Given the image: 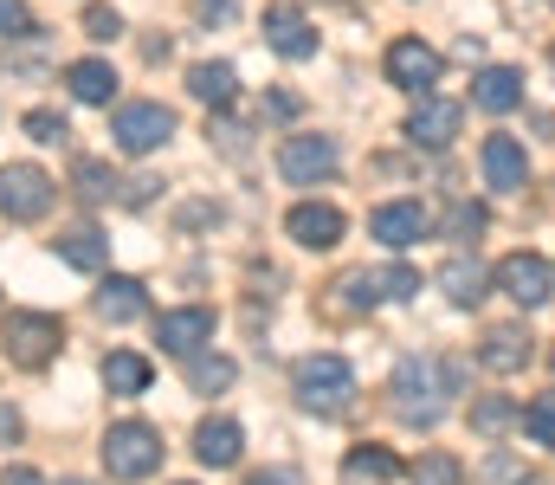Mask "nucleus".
Listing matches in <instances>:
<instances>
[{
    "mask_svg": "<svg viewBox=\"0 0 555 485\" xmlns=\"http://www.w3.org/2000/svg\"><path fill=\"white\" fill-rule=\"evenodd\" d=\"M59 259H65L72 272H98V266L111 259V240H104L98 227H72V233L59 240Z\"/></svg>",
    "mask_w": 555,
    "mask_h": 485,
    "instance_id": "412c9836",
    "label": "nucleus"
},
{
    "mask_svg": "<svg viewBox=\"0 0 555 485\" xmlns=\"http://www.w3.org/2000/svg\"><path fill=\"white\" fill-rule=\"evenodd\" d=\"M240 447H246L240 421H201V434H194V454H201V467H214V473L240 467Z\"/></svg>",
    "mask_w": 555,
    "mask_h": 485,
    "instance_id": "f3484780",
    "label": "nucleus"
},
{
    "mask_svg": "<svg viewBox=\"0 0 555 485\" xmlns=\"http://www.w3.org/2000/svg\"><path fill=\"white\" fill-rule=\"evenodd\" d=\"M395 473H401V460H395L388 447H356V454L343 460V480L349 485H388Z\"/></svg>",
    "mask_w": 555,
    "mask_h": 485,
    "instance_id": "5701e85b",
    "label": "nucleus"
},
{
    "mask_svg": "<svg viewBox=\"0 0 555 485\" xmlns=\"http://www.w3.org/2000/svg\"><path fill=\"white\" fill-rule=\"evenodd\" d=\"M259 117H272V124H291V117H297V98H291V91H272V98L259 104Z\"/></svg>",
    "mask_w": 555,
    "mask_h": 485,
    "instance_id": "f704fd0d",
    "label": "nucleus"
},
{
    "mask_svg": "<svg viewBox=\"0 0 555 485\" xmlns=\"http://www.w3.org/2000/svg\"><path fill=\"white\" fill-rule=\"evenodd\" d=\"M65 85H72L78 104H111V98H117V72H111L104 59H78V65H65Z\"/></svg>",
    "mask_w": 555,
    "mask_h": 485,
    "instance_id": "a211bd4d",
    "label": "nucleus"
},
{
    "mask_svg": "<svg viewBox=\"0 0 555 485\" xmlns=\"http://www.w3.org/2000/svg\"><path fill=\"white\" fill-rule=\"evenodd\" d=\"M278 175L297 181V188L330 181V175H336V143H330V137H284V150H278Z\"/></svg>",
    "mask_w": 555,
    "mask_h": 485,
    "instance_id": "423d86ee",
    "label": "nucleus"
},
{
    "mask_svg": "<svg viewBox=\"0 0 555 485\" xmlns=\"http://www.w3.org/2000/svg\"><path fill=\"white\" fill-rule=\"evenodd\" d=\"M478 162H485V181H491L498 194H517V188L530 181V156H524V143H517V137H485Z\"/></svg>",
    "mask_w": 555,
    "mask_h": 485,
    "instance_id": "ddd939ff",
    "label": "nucleus"
},
{
    "mask_svg": "<svg viewBox=\"0 0 555 485\" xmlns=\"http://www.w3.org/2000/svg\"><path fill=\"white\" fill-rule=\"evenodd\" d=\"M485 285H491V272H485L478 259H465V253L439 266V292H446L452 305H478V298H485Z\"/></svg>",
    "mask_w": 555,
    "mask_h": 485,
    "instance_id": "6ab92c4d",
    "label": "nucleus"
},
{
    "mask_svg": "<svg viewBox=\"0 0 555 485\" xmlns=\"http://www.w3.org/2000/svg\"><path fill=\"white\" fill-rule=\"evenodd\" d=\"M46 207H52V175L33 168V162H13L0 175V214L7 220H39Z\"/></svg>",
    "mask_w": 555,
    "mask_h": 485,
    "instance_id": "39448f33",
    "label": "nucleus"
},
{
    "mask_svg": "<svg viewBox=\"0 0 555 485\" xmlns=\"http://www.w3.org/2000/svg\"><path fill=\"white\" fill-rule=\"evenodd\" d=\"M104 388L111 395H142L149 388V362H142L137 349H111L104 356Z\"/></svg>",
    "mask_w": 555,
    "mask_h": 485,
    "instance_id": "b1692460",
    "label": "nucleus"
},
{
    "mask_svg": "<svg viewBox=\"0 0 555 485\" xmlns=\"http://www.w3.org/2000/svg\"><path fill=\"white\" fill-rule=\"evenodd\" d=\"M85 33L91 39H117L124 33V13L117 7H85Z\"/></svg>",
    "mask_w": 555,
    "mask_h": 485,
    "instance_id": "72a5a7b5",
    "label": "nucleus"
},
{
    "mask_svg": "<svg viewBox=\"0 0 555 485\" xmlns=\"http://www.w3.org/2000/svg\"><path fill=\"white\" fill-rule=\"evenodd\" d=\"M59 343H65V323L52 318V311H7V330H0L7 362H20V369H46V362L59 356Z\"/></svg>",
    "mask_w": 555,
    "mask_h": 485,
    "instance_id": "f03ea898",
    "label": "nucleus"
},
{
    "mask_svg": "<svg viewBox=\"0 0 555 485\" xmlns=\"http://www.w3.org/2000/svg\"><path fill=\"white\" fill-rule=\"evenodd\" d=\"M446 233H452V240H478V233H485V207L459 201V207H452V220H446Z\"/></svg>",
    "mask_w": 555,
    "mask_h": 485,
    "instance_id": "473e14b6",
    "label": "nucleus"
},
{
    "mask_svg": "<svg viewBox=\"0 0 555 485\" xmlns=\"http://www.w3.org/2000/svg\"><path fill=\"white\" fill-rule=\"evenodd\" d=\"M414 485H465V467L452 454H420L414 460Z\"/></svg>",
    "mask_w": 555,
    "mask_h": 485,
    "instance_id": "cd10ccee",
    "label": "nucleus"
},
{
    "mask_svg": "<svg viewBox=\"0 0 555 485\" xmlns=\"http://www.w3.org/2000/svg\"><path fill=\"white\" fill-rule=\"evenodd\" d=\"M111 137H117L124 156H149V150H162L175 137V111L168 104H124L111 117Z\"/></svg>",
    "mask_w": 555,
    "mask_h": 485,
    "instance_id": "20e7f679",
    "label": "nucleus"
},
{
    "mask_svg": "<svg viewBox=\"0 0 555 485\" xmlns=\"http://www.w3.org/2000/svg\"><path fill=\"white\" fill-rule=\"evenodd\" d=\"M291 382H297V401H304V408H317V414H343V408L356 401V369H349L336 349L304 356Z\"/></svg>",
    "mask_w": 555,
    "mask_h": 485,
    "instance_id": "f257e3e1",
    "label": "nucleus"
},
{
    "mask_svg": "<svg viewBox=\"0 0 555 485\" xmlns=\"http://www.w3.org/2000/svg\"><path fill=\"white\" fill-rule=\"evenodd\" d=\"M375 292H382V298H414L420 272L414 266H382V272H375Z\"/></svg>",
    "mask_w": 555,
    "mask_h": 485,
    "instance_id": "7c9ffc66",
    "label": "nucleus"
},
{
    "mask_svg": "<svg viewBox=\"0 0 555 485\" xmlns=\"http://www.w3.org/2000/svg\"><path fill=\"white\" fill-rule=\"evenodd\" d=\"M375 305H382L375 272H349V279L336 285V311H375Z\"/></svg>",
    "mask_w": 555,
    "mask_h": 485,
    "instance_id": "bb28decb",
    "label": "nucleus"
},
{
    "mask_svg": "<svg viewBox=\"0 0 555 485\" xmlns=\"http://www.w3.org/2000/svg\"><path fill=\"white\" fill-rule=\"evenodd\" d=\"M452 137H459V104H452V98L420 91L414 117H408V143H414V150H446Z\"/></svg>",
    "mask_w": 555,
    "mask_h": 485,
    "instance_id": "1a4fd4ad",
    "label": "nucleus"
},
{
    "mask_svg": "<svg viewBox=\"0 0 555 485\" xmlns=\"http://www.w3.org/2000/svg\"><path fill=\"white\" fill-rule=\"evenodd\" d=\"M472 104L478 111H517L524 104V72H511V65H485L478 78H472Z\"/></svg>",
    "mask_w": 555,
    "mask_h": 485,
    "instance_id": "dca6fc26",
    "label": "nucleus"
},
{
    "mask_svg": "<svg viewBox=\"0 0 555 485\" xmlns=\"http://www.w3.org/2000/svg\"><path fill=\"white\" fill-rule=\"evenodd\" d=\"M369 233L382 240V246H414L420 233H426V207L420 201H388V207H375V220H369Z\"/></svg>",
    "mask_w": 555,
    "mask_h": 485,
    "instance_id": "2eb2a0df",
    "label": "nucleus"
},
{
    "mask_svg": "<svg viewBox=\"0 0 555 485\" xmlns=\"http://www.w3.org/2000/svg\"><path fill=\"white\" fill-rule=\"evenodd\" d=\"M284 233H291L297 246H310V253H330V246L343 240V214H336L330 201H304V207L284 214Z\"/></svg>",
    "mask_w": 555,
    "mask_h": 485,
    "instance_id": "9b49d317",
    "label": "nucleus"
},
{
    "mask_svg": "<svg viewBox=\"0 0 555 485\" xmlns=\"http://www.w3.org/2000/svg\"><path fill=\"white\" fill-rule=\"evenodd\" d=\"M155 343H162L168 356H194L201 343H214V311H207V305L162 311V318H155Z\"/></svg>",
    "mask_w": 555,
    "mask_h": 485,
    "instance_id": "6e6552de",
    "label": "nucleus"
},
{
    "mask_svg": "<svg viewBox=\"0 0 555 485\" xmlns=\"http://www.w3.org/2000/svg\"><path fill=\"white\" fill-rule=\"evenodd\" d=\"M524 434H530L537 447H555V395H537V401L524 408Z\"/></svg>",
    "mask_w": 555,
    "mask_h": 485,
    "instance_id": "c85d7f7f",
    "label": "nucleus"
},
{
    "mask_svg": "<svg viewBox=\"0 0 555 485\" xmlns=\"http://www.w3.org/2000/svg\"><path fill=\"white\" fill-rule=\"evenodd\" d=\"M472 427H478V434L524 427V408H517V401H504V395H485V401H472Z\"/></svg>",
    "mask_w": 555,
    "mask_h": 485,
    "instance_id": "a878e982",
    "label": "nucleus"
},
{
    "mask_svg": "<svg viewBox=\"0 0 555 485\" xmlns=\"http://www.w3.org/2000/svg\"><path fill=\"white\" fill-rule=\"evenodd\" d=\"M253 485H297V473H291V467H272V473H259Z\"/></svg>",
    "mask_w": 555,
    "mask_h": 485,
    "instance_id": "ea45409f",
    "label": "nucleus"
},
{
    "mask_svg": "<svg viewBox=\"0 0 555 485\" xmlns=\"http://www.w3.org/2000/svg\"><path fill=\"white\" fill-rule=\"evenodd\" d=\"M162 467V434L149 427V421H117L111 434H104V473L111 480H149Z\"/></svg>",
    "mask_w": 555,
    "mask_h": 485,
    "instance_id": "7ed1b4c3",
    "label": "nucleus"
},
{
    "mask_svg": "<svg viewBox=\"0 0 555 485\" xmlns=\"http://www.w3.org/2000/svg\"><path fill=\"white\" fill-rule=\"evenodd\" d=\"M142 311H149V298H142L137 279H104L98 285V318L104 323H137Z\"/></svg>",
    "mask_w": 555,
    "mask_h": 485,
    "instance_id": "aec40b11",
    "label": "nucleus"
},
{
    "mask_svg": "<svg viewBox=\"0 0 555 485\" xmlns=\"http://www.w3.org/2000/svg\"><path fill=\"white\" fill-rule=\"evenodd\" d=\"M233 375H240L233 356H194L188 362V388L194 395H220V388H233Z\"/></svg>",
    "mask_w": 555,
    "mask_h": 485,
    "instance_id": "393cba45",
    "label": "nucleus"
},
{
    "mask_svg": "<svg viewBox=\"0 0 555 485\" xmlns=\"http://www.w3.org/2000/svg\"><path fill=\"white\" fill-rule=\"evenodd\" d=\"M26 137L33 143H65V117L59 111H26Z\"/></svg>",
    "mask_w": 555,
    "mask_h": 485,
    "instance_id": "2f4dec72",
    "label": "nucleus"
},
{
    "mask_svg": "<svg viewBox=\"0 0 555 485\" xmlns=\"http://www.w3.org/2000/svg\"><path fill=\"white\" fill-rule=\"evenodd\" d=\"M530 356H537V336H530L524 323H498V330L485 336V349H478V362H485L491 375H517Z\"/></svg>",
    "mask_w": 555,
    "mask_h": 485,
    "instance_id": "4468645a",
    "label": "nucleus"
},
{
    "mask_svg": "<svg viewBox=\"0 0 555 485\" xmlns=\"http://www.w3.org/2000/svg\"><path fill=\"white\" fill-rule=\"evenodd\" d=\"M188 91H194L201 104H233L240 78H233V65H227V59H207V65H194V72H188Z\"/></svg>",
    "mask_w": 555,
    "mask_h": 485,
    "instance_id": "4be33fe9",
    "label": "nucleus"
},
{
    "mask_svg": "<svg viewBox=\"0 0 555 485\" xmlns=\"http://www.w3.org/2000/svg\"><path fill=\"white\" fill-rule=\"evenodd\" d=\"M72 181H78V194H85V201H111V194H117V175H111L104 162H78V175H72Z\"/></svg>",
    "mask_w": 555,
    "mask_h": 485,
    "instance_id": "c756f323",
    "label": "nucleus"
},
{
    "mask_svg": "<svg viewBox=\"0 0 555 485\" xmlns=\"http://www.w3.org/2000/svg\"><path fill=\"white\" fill-rule=\"evenodd\" d=\"M65 485H85V480H65Z\"/></svg>",
    "mask_w": 555,
    "mask_h": 485,
    "instance_id": "79ce46f5",
    "label": "nucleus"
},
{
    "mask_svg": "<svg viewBox=\"0 0 555 485\" xmlns=\"http://www.w3.org/2000/svg\"><path fill=\"white\" fill-rule=\"evenodd\" d=\"M498 285H504L524 311H537V305H550L555 298V272L537 259V253H511V259L498 266Z\"/></svg>",
    "mask_w": 555,
    "mask_h": 485,
    "instance_id": "0eeeda50",
    "label": "nucleus"
},
{
    "mask_svg": "<svg viewBox=\"0 0 555 485\" xmlns=\"http://www.w3.org/2000/svg\"><path fill=\"white\" fill-rule=\"evenodd\" d=\"M388 85L401 91H433L439 85V52L426 39H395L388 46Z\"/></svg>",
    "mask_w": 555,
    "mask_h": 485,
    "instance_id": "9d476101",
    "label": "nucleus"
},
{
    "mask_svg": "<svg viewBox=\"0 0 555 485\" xmlns=\"http://www.w3.org/2000/svg\"><path fill=\"white\" fill-rule=\"evenodd\" d=\"M0 33H33L26 26V0H0Z\"/></svg>",
    "mask_w": 555,
    "mask_h": 485,
    "instance_id": "c9c22d12",
    "label": "nucleus"
},
{
    "mask_svg": "<svg viewBox=\"0 0 555 485\" xmlns=\"http://www.w3.org/2000/svg\"><path fill=\"white\" fill-rule=\"evenodd\" d=\"M0 434H7V441L20 434V414H13V408H0Z\"/></svg>",
    "mask_w": 555,
    "mask_h": 485,
    "instance_id": "a19ab883",
    "label": "nucleus"
},
{
    "mask_svg": "<svg viewBox=\"0 0 555 485\" xmlns=\"http://www.w3.org/2000/svg\"><path fill=\"white\" fill-rule=\"evenodd\" d=\"M240 0H194V20H233Z\"/></svg>",
    "mask_w": 555,
    "mask_h": 485,
    "instance_id": "e433bc0d",
    "label": "nucleus"
},
{
    "mask_svg": "<svg viewBox=\"0 0 555 485\" xmlns=\"http://www.w3.org/2000/svg\"><path fill=\"white\" fill-rule=\"evenodd\" d=\"M149 194H155V181H149V175H137V181H130V188H124V207H142V201H149Z\"/></svg>",
    "mask_w": 555,
    "mask_h": 485,
    "instance_id": "4c0bfd02",
    "label": "nucleus"
},
{
    "mask_svg": "<svg viewBox=\"0 0 555 485\" xmlns=\"http://www.w3.org/2000/svg\"><path fill=\"white\" fill-rule=\"evenodd\" d=\"M266 46H272L278 59H317V26L297 13V7H266Z\"/></svg>",
    "mask_w": 555,
    "mask_h": 485,
    "instance_id": "f8f14e48",
    "label": "nucleus"
},
{
    "mask_svg": "<svg viewBox=\"0 0 555 485\" xmlns=\"http://www.w3.org/2000/svg\"><path fill=\"white\" fill-rule=\"evenodd\" d=\"M0 485H46V480H39V473H26V467H7V473H0Z\"/></svg>",
    "mask_w": 555,
    "mask_h": 485,
    "instance_id": "58836bf2",
    "label": "nucleus"
}]
</instances>
